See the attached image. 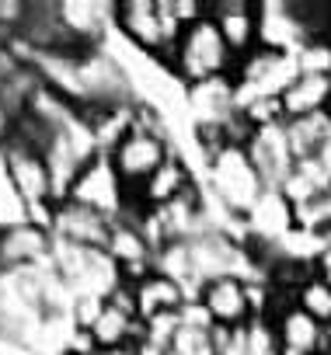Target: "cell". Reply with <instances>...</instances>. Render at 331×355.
Wrapping results in <instances>:
<instances>
[{
  "mask_svg": "<svg viewBox=\"0 0 331 355\" xmlns=\"http://www.w3.org/2000/svg\"><path fill=\"white\" fill-rule=\"evenodd\" d=\"M286 136H289V146H293L296 160L321 153L324 146H331V112L286 122Z\"/></svg>",
  "mask_w": 331,
  "mask_h": 355,
  "instance_id": "cell-21",
  "label": "cell"
},
{
  "mask_svg": "<svg viewBox=\"0 0 331 355\" xmlns=\"http://www.w3.org/2000/svg\"><path fill=\"white\" fill-rule=\"evenodd\" d=\"M196 185H199V178L192 174V164L185 160V153L175 150L168 160L160 164V171L150 178V182L129 196V202H136L139 209L150 213V209H160V206H171L175 199H182Z\"/></svg>",
  "mask_w": 331,
  "mask_h": 355,
  "instance_id": "cell-13",
  "label": "cell"
},
{
  "mask_svg": "<svg viewBox=\"0 0 331 355\" xmlns=\"http://www.w3.org/2000/svg\"><path fill=\"white\" fill-rule=\"evenodd\" d=\"M185 87L192 84H206V80H217V77H234L237 70V56L227 49L220 28L213 18H203L196 25H189L178 39V46L171 49V56L164 60Z\"/></svg>",
  "mask_w": 331,
  "mask_h": 355,
  "instance_id": "cell-2",
  "label": "cell"
},
{
  "mask_svg": "<svg viewBox=\"0 0 331 355\" xmlns=\"http://www.w3.org/2000/svg\"><path fill=\"white\" fill-rule=\"evenodd\" d=\"M206 192L234 216L248 220V213L262 202L269 185L262 182L258 167L251 164L244 146H227L206 160Z\"/></svg>",
  "mask_w": 331,
  "mask_h": 355,
  "instance_id": "cell-3",
  "label": "cell"
},
{
  "mask_svg": "<svg viewBox=\"0 0 331 355\" xmlns=\"http://www.w3.org/2000/svg\"><path fill=\"white\" fill-rule=\"evenodd\" d=\"M210 18L217 21L227 49L237 60H244L248 53H255L262 46L258 4H248V0H220V4H210Z\"/></svg>",
  "mask_w": 331,
  "mask_h": 355,
  "instance_id": "cell-15",
  "label": "cell"
},
{
  "mask_svg": "<svg viewBox=\"0 0 331 355\" xmlns=\"http://www.w3.org/2000/svg\"><path fill=\"white\" fill-rule=\"evenodd\" d=\"M300 77L296 56L289 53H275L258 46L255 53H248L244 60H237L234 70V84H237V105L248 108L262 98H282L286 87Z\"/></svg>",
  "mask_w": 331,
  "mask_h": 355,
  "instance_id": "cell-5",
  "label": "cell"
},
{
  "mask_svg": "<svg viewBox=\"0 0 331 355\" xmlns=\"http://www.w3.org/2000/svg\"><path fill=\"white\" fill-rule=\"evenodd\" d=\"M32 11V0H0V39H18Z\"/></svg>",
  "mask_w": 331,
  "mask_h": 355,
  "instance_id": "cell-25",
  "label": "cell"
},
{
  "mask_svg": "<svg viewBox=\"0 0 331 355\" xmlns=\"http://www.w3.org/2000/svg\"><path fill=\"white\" fill-rule=\"evenodd\" d=\"M282 355H286V352H282Z\"/></svg>",
  "mask_w": 331,
  "mask_h": 355,
  "instance_id": "cell-29",
  "label": "cell"
},
{
  "mask_svg": "<svg viewBox=\"0 0 331 355\" xmlns=\"http://www.w3.org/2000/svg\"><path fill=\"white\" fill-rule=\"evenodd\" d=\"M171 153H175V143H171L168 129H164V122H160V112L139 101L136 125L115 143V150L108 157H112L119 178L126 182V189L133 196L136 189H143L150 178L160 171V164L168 160Z\"/></svg>",
  "mask_w": 331,
  "mask_h": 355,
  "instance_id": "cell-1",
  "label": "cell"
},
{
  "mask_svg": "<svg viewBox=\"0 0 331 355\" xmlns=\"http://www.w3.org/2000/svg\"><path fill=\"white\" fill-rule=\"evenodd\" d=\"M112 227H115V220H108V216L80 206V202H70V199H60L56 202L53 241H67V244H77V248L105 251L108 248V237H112Z\"/></svg>",
  "mask_w": 331,
  "mask_h": 355,
  "instance_id": "cell-9",
  "label": "cell"
},
{
  "mask_svg": "<svg viewBox=\"0 0 331 355\" xmlns=\"http://www.w3.org/2000/svg\"><path fill=\"white\" fill-rule=\"evenodd\" d=\"M286 122L331 112V77L328 73H300L282 94Z\"/></svg>",
  "mask_w": 331,
  "mask_h": 355,
  "instance_id": "cell-20",
  "label": "cell"
},
{
  "mask_svg": "<svg viewBox=\"0 0 331 355\" xmlns=\"http://www.w3.org/2000/svg\"><path fill=\"white\" fill-rule=\"evenodd\" d=\"M22 223H28V202L18 196L11 174L4 167V157H0V230H11Z\"/></svg>",
  "mask_w": 331,
  "mask_h": 355,
  "instance_id": "cell-23",
  "label": "cell"
},
{
  "mask_svg": "<svg viewBox=\"0 0 331 355\" xmlns=\"http://www.w3.org/2000/svg\"><path fill=\"white\" fill-rule=\"evenodd\" d=\"M293 303H296L300 310H307L317 324L331 327V286H328L321 275H310V279L296 289Z\"/></svg>",
  "mask_w": 331,
  "mask_h": 355,
  "instance_id": "cell-22",
  "label": "cell"
},
{
  "mask_svg": "<svg viewBox=\"0 0 331 355\" xmlns=\"http://www.w3.org/2000/svg\"><path fill=\"white\" fill-rule=\"evenodd\" d=\"M49 254H53V234L35 223L0 230V272L35 268V265L49 261Z\"/></svg>",
  "mask_w": 331,
  "mask_h": 355,
  "instance_id": "cell-16",
  "label": "cell"
},
{
  "mask_svg": "<svg viewBox=\"0 0 331 355\" xmlns=\"http://www.w3.org/2000/svg\"><path fill=\"white\" fill-rule=\"evenodd\" d=\"M300 73H328L331 77V39H310L296 53Z\"/></svg>",
  "mask_w": 331,
  "mask_h": 355,
  "instance_id": "cell-24",
  "label": "cell"
},
{
  "mask_svg": "<svg viewBox=\"0 0 331 355\" xmlns=\"http://www.w3.org/2000/svg\"><path fill=\"white\" fill-rule=\"evenodd\" d=\"M0 157H4V167L11 174L18 196L28 202V209L60 202L56 199V185H53V171H49V164H46V157L39 150L18 146V143H4Z\"/></svg>",
  "mask_w": 331,
  "mask_h": 355,
  "instance_id": "cell-8",
  "label": "cell"
},
{
  "mask_svg": "<svg viewBox=\"0 0 331 355\" xmlns=\"http://www.w3.org/2000/svg\"><path fill=\"white\" fill-rule=\"evenodd\" d=\"M53 265L60 272V279L70 286L74 300L80 296H112L122 279L119 265L108 258V251H94V248H77L67 241H53Z\"/></svg>",
  "mask_w": 331,
  "mask_h": 355,
  "instance_id": "cell-4",
  "label": "cell"
},
{
  "mask_svg": "<svg viewBox=\"0 0 331 355\" xmlns=\"http://www.w3.org/2000/svg\"><path fill=\"white\" fill-rule=\"evenodd\" d=\"M314 268H317V275L331 286V241H321V251H317V258H314Z\"/></svg>",
  "mask_w": 331,
  "mask_h": 355,
  "instance_id": "cell-26",
  "label": "cell"
},
{
  "mask_svg": "<svg viewBox=\"0 0 331 355\" xmlns=\"http://www.w3.org/2000/svg\"><path fill=\"white\" fill-rule=\"evenodd\" d=\"M199 303L206 306L210 320L217 327H244L255 320V306H251V289L248 279L241 275H223L203 286Z\"/></svg>",
  "mask_w": 331,
  "mask_h": 355,
  "instance_id": "cell-10",
  "label": "cell"
},
{
  "mask_svg": "<svg viewBox=\"0 0 331 355\" xmlns=\"http://www.w3.org/2000/svg\"><path fill=\"white\" fill-rule=\"evenodd\" d=\"M258 28H262V46L265 49H275V53H289L296 56L310 39L300 25V15H296V4H258Z\"/></svg>",
  "mask_w": 331,
  "mask_h": 355,
  "instance_id": "cell-18",
  "label": "cell"
},
{
  "mask_svg": "<svg viewBox=\"0 0 331 355\" xmlns=\"http://www.w3.org/2000/svg\"><path fill=\"white\" fill-rule=\"evenodd\" d=\"M115 32L126 39L129 49L153 56L160 63L175 49L168 25L160 18V0H122V4H115Z\"/></svg>",
  "mask_w": 331,
  "mask_h": 355,
  "instance_id": "cell-7",
  "label": "cell"
},
{
  "mask_svg": "<svg viewBox=\"0 0 331 355\" xmlns=\"http://www.w3.org/2000/svg\"><path fill=\"white\" fill-rule=\"evenodd\" d=\"M94 355H143L139 345H126V348H98Z\"/></svg>",
  "mask_w": 331,
  "mask_h": 355,
  "instance_id": "cell-27",
  "label": "cell"
},
{
  "mask_svg": "<svg viewBox=\"0 0 331 355\" xmlns=\"http://www.w3.org/2000/svg\"><path fill=\"white\" fill-rule=\"evenodd\" d=\"M63 28L84 46H105V32L115 28V4H91V0H60L56 4Z\"/></svg>",
  "mask_w": 331,
  "mask_h": 355,
  "instance_id": "cell-17",
  "label": "cell"
},
{
  "mask_svg": "<svg viewBox=\"0 0 331 355\" xmlns=\"http://www.w3.org/2000/svg\"><path fill=\"white\" fill-rule=\"evenodd\" d=\"M185 108L192 115V129H199V125H227L241 112L234 77H217V80L185 87Z\"/></svg>",
  "mask_w": 331,
  "mask_h": 355,
  "instance_id": "cell-14",
  "label": "cell"
},
{
  "mask_svg": "<svg viewBox=\"0 0 331 355\" xmlns=\"http://www.w3.org/2000/svg\"><path fill=\"white\" fill-rule=\"evenodd\" d=\"M248 157L251 164L258 167L262 182L269 189H282V182L293 174L296 167V153L289 146V136H286V122L282 125H269V129H255L251 139H248Z\"/></svg>",
  "mask_w": 331,
  "mask_h": 355,
  "instance_id": "cell-12",
  "label": "cell"
},
{
  "mask_svg": "<svg viewBox=\"0 0 331 355\" xmlns=\"http://www.w3.org/2000/svg\"><path fill=\"white\" fill-rule=\"evenodd\" d=\"M67 199L80 202V206H87V209H94V213H101L108 220H122L126 209H129V189L119 178V171H115L108 153H94L80 167V174L74 178Z\"/></svg>",
  "mask_w": 331,
  "mask_h": 355,
  "instance_id": "cell-6",
  "label": "cell"
},
{
  "mask_svg": "<svg viewBox=\"0 0 331 355\" xmlns=\"http://www.w3.org/2000/svg\"><path fill=\"white\" fill-rule=\"evenodd\" d=\"M60 355H77V352H70V348H67V352H60Z\"/></svg>",
  "mask_w": 331,
  "mask_h": 355,
  "instance_id": "cell-28",
  "label": "cell"
},
{
  "mask_svg": "<svg viewBox=\"0 0 331 355\" xmlns=\"http://www.w3.org/2000/svg\"><path fill=\"white\" fill-rule=\"evenodd\" d=\"M105 251L119 265L126 282H139L143 275L153 272V261H157V248L150 244V237L139 227V220H115Z\"/></svg>",
  "mask_w": 331,
  "mask_h": 355,
  "instance_id": "cell-11",
  "label": "cell"
},
{
  "mask_svg": "<svg viewBox=\"0 0 331 355\" xmlns=\"http://www.w3.org/2000/svg\"><path fill=\"white\" fill-rule=\"evenodd\" d=\"M133 296H136V317L146 324V320H157V317H168V313H178L185 303H189V293L164 272H150L143 275L139 282H133Z\"/></svg>",
  "mask_w": 331,
  "mask_h": 355,
  "instance_id": "cell-19",
  "label": "cell"
}]
</instances>
